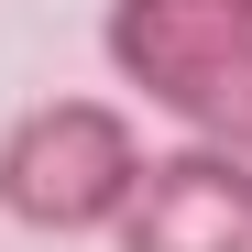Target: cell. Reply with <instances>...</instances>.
<instances>
[{
	"label": "cell",
	"mask_w": 252,
	"mask_h": 252,
	"mask_svg": "<svg viewBox=\"0 0 252 252\" xmlns=\"http://www.w3.org/2000/svg\"><path fill=\"white\" fill-rule=\"evenodd\" d=\"M99 55L176 132L252 154V0H110Z\"/></svg>",
	"instance_id": "obj_1"
},
{
	"label": "cell",
	"mask_w": 252,
	"mask_h": 252,
	"mask_svg": "<svg viewBox=\"0 0 252 252\" xmlns=\"http://www.w3.org/2000/svg\"><path fill=\"white\" fill-rule=\"evenodd\" d=\"M143 132L121 99H33L0 121V220H22L33 241L110 230L143 187Z\"/></svg>",
	"instance_id": "obj_2"
},
{
	"label": "cell",
	"mask_w": 252,
	"mask_h": 252,
	"mask_svg": "<svg viewBox=\"0 0 252 252\" xmlns=\"http://www.w3.org/2000/svg\"><path fill=\"white\" fill-rule=\"evenodd\" d=\"M121 252H252V154L230 143H176L143 164L132 208L110 220Z\"/></svg>",
	"instance_id": "obj_3"
}]
</instances>
